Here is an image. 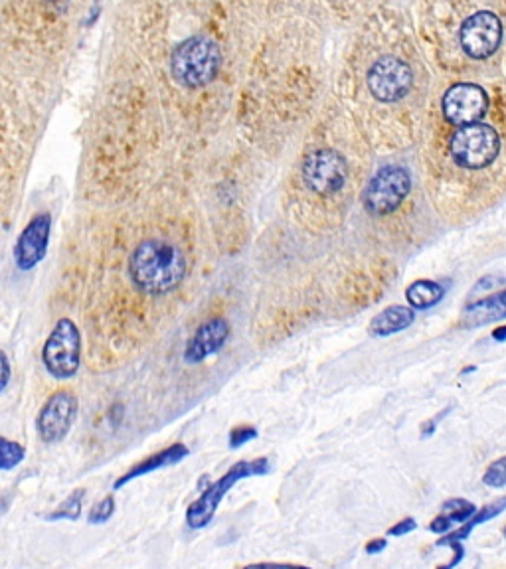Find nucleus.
I'll return each instance as SVG.
<instances>
[{
  "label": "nucleus",
  "mask_w": 506,
  "mask_h": 569,
  "mask_svg": "<svg viewBox=\"0 0 506 569\" xmlns=\"http://www.w3.org/2000/svg\"><path fill=\"white\" fill-rule=\"evenodd\" d=\"M416 528H418L416 520H414V518H406V520L398 522L396 526H392V528L388 530V536H396V538H400V536H406V534L414 532Z\"/></svg>",
  "instance_id": "25"
},
{
  "label": "nucleus",
  "mask_w": 506,
  "mask_h": 569,
  "mask_svg": "<svg viewBox=\"0 0 506 569\" xmlns=\"http://www.w3.org/2000/svg\"><path fill=\"white\" fill-rule=\"evenodd\" d=\"M493 338L497 340V342H505L506 340V326H501V328H497L495 332H493Z\"/></svg>",
  "instance_id": "29"
},
{
  "label": "nucleus",
  "mask_w": 506,
  "mask_h": 569,
  "mask_svg": "<svg viewBox=\"0 0 506 569\" xmlns=\"http://www.w3.org/2000/svg\"><path fill=\"white\" fill-rule=\"evenodd\" d=\"M50 232H52V216L48 212L34 216L26 228L20 232L16 245H14V263L20 271H32L38 267L50 245Z\"/></svg>",
  "instance_id": "12"
},
{
  "label": "nucleus",
  "mask_w": 506,
  "mask_h": 569,
  "mask_svg": "<svg viewBox=\"0 0 506 569\" xmlns=\"http://www.w3.org/2000/svg\"><path fill=\"white\" fill-rule=\"evenodd\" d=\"M115 510H117L115 496L109 494V496H105L103 500H99V502L91 508V512H89V522H91V524H105V522H109V520L113 518Z\"/></svg>",
  "instance_id": "22"
},
{
  "label": "nucleus",
  "mask_w": 506,
  "mask_h": 569,
  "mask_svg": "<svg viewBox=\"0 0 506 569\" xmlns=\"http://www.w3.org/2000/svg\"><path fill=\"white\" fill-rule=\"evenodd\" d=\"M386 548H388V542H386V538H376V540H370V542L366 544V554H370V556H376V554L384 552Z\"/></svg>",
  "instance_id": "28"
},
{
  "label": "nucleus",
  "mask_w": 506,
  "mask_h": 569,
  "mask_svg": "<svg viewBox=\"0 0 506 569\" xmlns=\"http://www.w3.org/2000/svg\"><path fill=\"white\" fill-rule=\"evenodd\" d=\"M414 319H416V313L412 307L392 305L372 319V323L368 326V332L372 336H392V334L402 332L408 326H412Z\"/></svg>",
  "instance_id": "16"
},
{
  "label": "nucleus",
  "mask_w": 506,
  "mask_h": 569,
  "mask_svg": "<svg viewBox=\"0 0 506 569\" xmlns=\"http://www.w3.org/2000/svg\"><path fill=\"white\" fill-rule=\"evenodd\" d=\"M257 429L253 427V425H238V427H234L232 431H230V435H228V441H230V447L232 449H240V447H244L246 443H250L253 439H257Z\"/></svg>",
  "instance_id": "24"
},
{
  "label": "nucleus",
  "mask_w": 506,
  "mask_h": 569,
  "mask_svg": "<svg viewBox=\"0 0 506 569\" xmlns=\"http://www.w3.org/2000/svg\"><path fill=\"white\" fill-rule=\"evenodd\" d=\"M190 455V449L184 445V443H172L167 449L151 455V457H145L143 461H139L135 467H131L125 475H121L115 483H113V490H119V488L129 485L131 481L135 479H141L145 475H151L155 471H161V469H167V467H172V465H178L182 463L186 457Z\"/></svg>",
  "instance_id": "14"
},
{
  "label": "nucleus",
  "mask_w": 506,
  "mask_h": 569,
  "mask_svg": "<svg viewBox=\"0 0 506 569\" xmlns=\"http://www.w3.org/2000/svg\"><path fill=\"white\" fill-rule=\"evenodd\" d=\"M366 80L374 99L382 103H396L412 91L414 72L404 60L384 56L372 64Z\"/></svg>",
  "instance_id": "10"
},
{
  "label": "nucleus",
  "mask_w": 506,
  "mask_h": 569,
  "mask_svg": "<svg viewBox=\"0 0 506 569\" xmlns=\"http://www.w3.org/2000/svg\"><path fill=\"white\" fill-rule=\"evenodd\" d=\"M506 319V289L501 293H495L487 299L475 301L463 309L461 323L465 328H477V326L491 325L497 321Z\"/></svg>",
  "instance_id": "15"
},
{
  "label": "nucleus",
  "mask_w": 506,
  "mask_h": 569,
  "mask_svg": "<svg viewBox=\"0 0 506 569\" xmlns=\"http://www.w3.org/2000/svg\"><path fill=\"white\" fill-rule=\"evenodd\" d=\"M271 471V463L267 457H259L252 461H240L234 467H230L216 483H210L202 490V494L188 506L186 510V526L190 530H202L206 528L212 520L214 514L218 512L222 500L226 494L236 487L238 483L253 479V477H265Z\"/></svg>",
  "instance_id": "2"
},
{
  "label": "nucleus",
  "mask_w": 506,
  "mask_h": 569,
  "mask_svg": "<svg viewBox=\"0 0 506 569\" xmlns=\"http://www.w3.org/2000/svg\"><path fill=\"white\" fill-rule=\"evenodd\" d=\"M443 297H445V289L439 283L427 281V279H418L406 289V299L410 307L418 311L435 307Z\"/></svg>",
  "instance_id": "18"
},
{
  "label": "nucleus",
  "mask_w": 506,
  "mask_h": 569,
  "mask_svg": "<svg viewBox=\"0 0 506 569\" xmlns=\"http://www.w3.org/2000/svg\"><path fill=\"white\" fill-rule=\"evenodd\" d=\"M469 372H475V366H469V368L463 370V374H469Z\"/></svg>",
  "instance_id": "30"
},
{
  "label": "nucleus",
  "mask_w": 506,
  "mask_h": 569,
  "mask_svg": "<svg viewBox=\"0 0 506 569\" xmlns=\"http://www.w3.org/2000/svg\"><path fill=\"white\" fill-rule=\"evenodd\" d=\"M127 271L137 291L149 297H165L186 279V259L176 245L147 240L133 249Z\"/></svg>",
  "instance_id": "1"
},
{
  "label": "nucleus",
  "mask_w": 506,
  "mask_h": 569,
  "mask_svg": "<svg viewBox=\"0 0 506 569\" xmlns=\"http://www.w3.org/2000/svg\"><path fill=\"white\" fill-rule=\"evenodd\" d=\"M449 151L461 168L483 170L497 161L501 153V137L495 127L485 123L457 127L451 137Z\"/></svg>",
  "instance_id": "5"
},
{
  "label": "nucleus",
  "mask_w": 506,
  "mask_h": 569,
  "mask_svg": "<svg viewBox=\"0 0 506 569\" xmlns=\"http://www.w3.org/2000/svg\"><path fill=\"white\" fill-rule=\"evenodd\" d=\"M459 42L463 52L471 60L491 58L503 42V22L491 10H479L471 14L459 30Z\"/></svg>",
  "instance_id": "7"
},
{
  "label": "nucleus",
  "mask_w": 506,
  "mask_h": 569,
  "mask_svg": "<svg viewBox=\"0 0 506 569\" xmlns=\"http://www.w3.org/2000/svg\"><path fill=\"white\" fill-rule=\"evenodd\" d=\"M483 483L491 488L506 487V457L491 463V467L483 475Z\"/></svg>",
  "instance_id": "23"
},
{
  "label": "nucleus",
  "mask_w": 506,
  "mask_h": 569,
  "mask_svg": "<svg viewBox=\"0 0 506 569\" xmlns=\"http://www.w3.org/2000/svg\"><path fill=\"white\" fill-rule=\"evenodd\" d=\"M10 376H12L10 360H8V356L0 350V394L8 388V384H10Z\"/></svg>",
  "instance_id": "26"
},
{
  "label": "nucleus",
  "mask_w": 506,
  "mask_h": 569,
  "mask_svg": "<svg viewBox=\"0 0 506 569\" xmlns=\"http://www.w3.org/2000/svg\"><path fill=\"white\" fill-rule=\"evenodd\" d=\"M172 76L186 87H204L212 82L220 68V48L208 36H192L172 54Z\"/></svg>",
  "instance_id": "3"
},
{
  "label": "nucleus",
  "mask_w": 506,
  "mask_h": 569,
  "mask_svg": "<svg viewBox=\"0 0 506 569\" xmlns=\"http://www.w3.org/2000/svg\"><path fill=\"white\" fill-rule=\"evenodd\" d=\"M42 364L54 380H70L82 364V332L78 325L64 317L48 334L42 346Z\"/></svg>",
  "instance_id": "4"
},
{
  "label": "nucleus",
  "mask_w": 506,
  "mask_h": 569,
  "mask_svg": "<svg viewBox=\"0 0 506 569\" xmlns=\"http://www.w3.org/2000/svg\"><path fill=\"white\" fill-rule=\"evenodd\" d=\"M451 528H453V524H451L443 514H439V516L429 524V530H431L433 534H441V536L447 534Z\"/></svg>",
  "instance_id": "27"
},
{
  "label": "nucleus",
  "mask_w": 506,
  "mask_h": 569,
  "mask_svg": "<svg viewBox=\"0 0 506 569\" xmlns=\"http://www.w3.org/2000/svg\"><path fill=\"white\" fill-rule=\"evenodd\" d=\"M412 190V176L404 166L388 164L380 168L368 182L362 202L368 214L388 216L394 214Z\"/></svg>",
  "instance_id": "6"
},
{
  "label": "nucleus",
  "mask_w": 506,
  "mask_h": 569,
  "mask_svg": "<svg viewBox=\"0 0 506 569\" xmlns=\"http://www.w3.org/2000/svg\"><path fill=\"white\" fill-rule=\"evenodd\" d=\"M506 510V496H501L499 500H495L493 504H487L483 506L481 510H477L467 522H463V526L455 532H447V536H443L441 540H437V546H447L449 542H463L465 538H469V534L481 526L483 522L491 520V518H497L499 514H503Z\"/></svg>",
  "instance_id": "17"
},
{
  "label": "nucleus",
  "mask_w": 506,
  "mask_h": 569,
  "mask_svg": "<svg viewBox=\"0 0 506 569\" xmlns=\"http://www.w3.org/2000/svg\"><path fill=\"white\" fill-rule=\"evenodd\" d=\"M232 328L226 319L216 317L198 326L194 334L188 338L184 348V362L186 364H200L210 356L218 354L230 338Z\"/></svg>",
  "instance_id": "13"
},
{
  "label": "nucleus",
  "mask_w": 506,
  "mask_h": 569,
  "mask_svg": "<svg viewBox=\"0 0 506 569\" xmlns=\"http://www.w3.org/2000/svg\"><path fill=\"white\" fill-rule=\"evenodd\" d=\"M303 182L309 190L321 196H333L340 192L348 180V164L333 149H319L307 155L301 166Z\"/></svg>",
  "instance_id": "8"
},
{
  "label": "nucleus",
  "mask_w": 506,
  "mask_h": 569,
  "mask_svg": "<svg viewBox=\"0 0 506 569\" xmlns=\"http://www.w3.org/2000/svg\"><path fill=\"white\" fill-rule=\"evenodd\" d=\"M443 117L453 127L479 123L489 111V95L477 83H455L441 99Z\"/></svg>",
  "instance_id": "11"
},
{
  "label": "nucleus",
  "mask_w": 506,
  "mask_h": 569,
  "mask_svg": "<svg viewBox=\"0 0 506 569\" xmlns=\"http://www.w3.org/2000/svg\"><path fill=\"white\" fill-rule=\"evenodd\" d=\"M505 536H506V528H505Z\"/></svg>",
  "instance_id": "31"
},
{
  "label": "nucleus",
  "mask_w": 506,
  "mask_h": 569,
  "mask_svg": "<svg viewBox=\"0 0 506 569\" xmlns=\"http://www.w3.org/2000/svg\"><path fill=\"white\" fill-rule=\"evenodd\" d=\"M78 411H80V404L72 392L68 390L54 392L36 415L38 437L48 445L62 443L70 435L76 423Z\"/></svg>",
  "instance_id": "9"
},
{
  "label": "nucleus",
  "mask_w": 506,
  "mask_h": 569,
  "mask_svg": "<svg viewBox=\"0 0 506 569\" xmlns=\"http://www.w3.org/2000/svg\"><path fill=\"white\" fill-rule=\"evenodd\" d=\"M24 457L26 449L20 443L0 435V471L16 469L24 461Z\"/></svg>",
  "instance_id": "20"
},
{
  "label": "nucleus",
  "mask_w": 506,
  "mask_h": 569,
  "mask_svg": "<svg viewBox=\"0 0 506 569\" xmlns=\"http://www.w3.org/2000/svg\"><path fill=\"white\" fill-rule=\"evenodd\" d=\"M477 512V508L469 502V500H463V498H451L443 504V510L441 514L451 522V524H463L467 522L473 514Z\"/></svg>",
  "instance_id": "21"
},
{
  "label": "nucleus",
  "mask_w": 506,
  "mask_h": 569,
  "mask_svg": "<svg viewBox=\"0 0 506 569\" xmlns=\"http://www.w3.org/2000/svg\"><path fill=\"white\" fill-rule=\"evenodd\" d=\"M85 488H76L70 496H66L52 512L46 514L48 522H60L70 520L76 522L82 518L84 512Z\"/></svg>",
  "instance_id": "19"
}]
</instances>
